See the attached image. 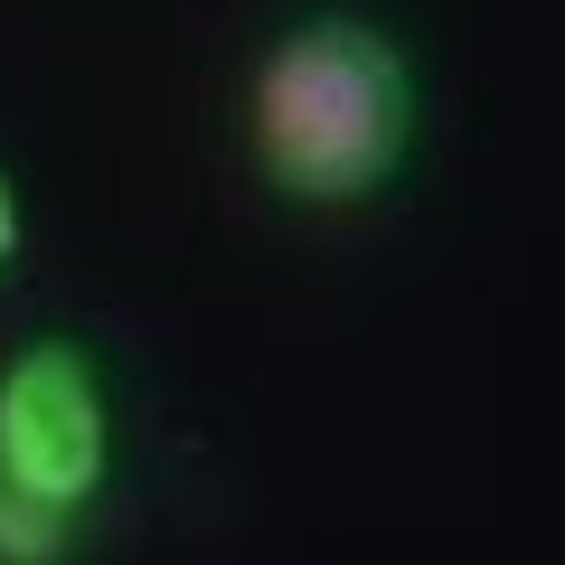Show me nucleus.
Masks as SVG:
<instances>
[{
  "label": "nucleus",
  "mask_w": 565,
  "mask_h": 565,
  "mask_svg": "<svg viewBox=\"0 0 565 565\" xmlns=\"http://www.w3.org/2000/svg\"><path fill=\"white\" fill-rule=\"evenodd\" d=\"M245 141L274 199L292 207H367L396 189L415 151V66L377 20H292L255 57L245 85Z\"/></svg>",
  "instance_id": "1"
},
{
  "label": "nucleus",
  "mask_w": 565,
  "mask_h": 565,
  "mask_svg": "<svg viewBox=\"0 0 565 565\" xmlns=\"http://www.w3.org/2000/svg\"><path fill=\"white\" fill-rule=\"evenodd\" d=\"M114 481V396L104 367L76 340H20L0 359V490L47 500L66 519L104 500Z\"/></svg>",
  "instance_id": "2"
},
{
  "label": "nucleus",
  "mask_w": 565,
  "mask_h": 565,
  "mask_svg": "<svg viewBox=\"0 0 565 565\" xmlns=\"http://www.w3.org/2000/svg\"><path fill=\"white\" fill-rule=\"evenodd\" d=\"M76 527L85 519H66V509H47V500H20V490H0V565H66V556H76Z\"/></svg>",
  "instance_id": "3"
},
{
  "label": "nucleus",
  "mask_w": 565,
  "mask_h": 565,
  "mask_svg": "<svg viewBox=\"0 0 565 565\" xmlns=\"http://www.w3.org/2000/svg\"><path fill=\"white\" fill-rule=\"evenodd\" d=\"M20 245H29V217H20V180L0 170V274L20 264Z\"/></svg>",
  "instance_id": "4"
}]
</instances>
